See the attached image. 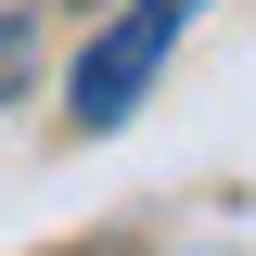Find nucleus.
<instances>
[{
	"mask_svg": "<svg viewBox=\"0 0 256 256\" xmlns=\"http://www.w3.org/2000/svg\"><path fill=\"white\" fill-rule=\"evenodd\" d=\"M180 26H192V0H128L116 26L77 52V77H64V102H77V128H128L141 116V90L166 77V52H180Z\"/></svg>",
	"mask_w": 256,
	"mask_h": 256,
	"instance_id": "nucleus-1",
	"label": "nucleus"
},
{
	"mask_svg": "<svg viewBox=\"0 0 256 256\" xmlns=\"http://www.w3.org/2000/svg\"><path fill=\"white\" fill-rule=\"evenodd\" d=\"M38 77V0H0V102H26Z\"/></svg>",
	"mask_w": 256,
	"mask_h": 256,
	"instance_id": "nucleus-2",
	"label": "nucleus"
}]
</instances>
